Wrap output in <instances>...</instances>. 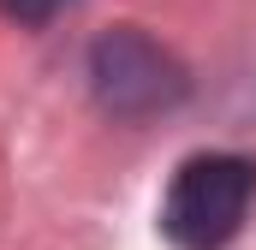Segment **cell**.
Returning a JSON list of instances; mask_svg holds the SVG:
<instances>
[{
	"label": "cell",
	"instance_id": "obj_1",
	"mask_svg": "<svg viewBox=\"0 0 256 250\" xmlns=\"http://www.w3.org/2000/svg\"><path fill=\"white\" fill-rule=\"evenodd\" d=\"M256 202V161L232 149H202L179 161L161 196V232L173 250H226Z\"/></svg>",
	"mask_w": 256,
	"mask_h": 250
},
{
	"label": "cell",
	"instance_id": "obj_2",
	"mask_svg": "<svg viewBox=\"0 0 256 250\" xmlns=\"http://www.w3.org/2000/svg\"><path fill=\"white\" fill-rule=\"evenodd\" d=\"M90 78H96V102L108 114L143 120L155 108H173L185 96V72L173 66L167 48H155L143 30H114L96 42L90 54Z\"/></svg>",
	"mask_w": 256,
	"mask_h": 250
},
{
	"label": "cell",
	"instance_id": "obj_3",
	"mask_svg": "<svg viewBox=\"0 0 256 250\" xmlns=\"http://www.w3.org/2000/svg\"><path fill=\"white\" fill-rule=\"evenodd\" d=\"M72 0H0V12L6 18H18V24H48L54 12H66Z\"/></svg>",
	"mask_w": 256,
	"mask_h": 250
}]
</instances>
